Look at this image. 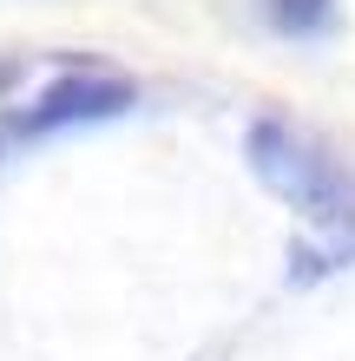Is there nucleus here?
<instances>
[{"mask_svg": "<svg viewBox=\"0 0 355 361\" xmlns=\"http://www.w3.org/2000/svg\"><path fill=\"white\" fill-rule=\"evenodd\" d=\"M329 13H336V0H270V20L283 33H316L329 27Z\"/></svg>", "mask_w": 355, "mask_h": 361, "instance_id": "nucleus-3", "label": "nucleus"}, {"mask_svg": "<svg viewBox=\"0 0 355 361\" xmlns=\"http://www.w3.org/2000/svg\"><path fill=\"white\" fill-rule=\"evenodd\" d=\"M243 152H250V171L263 178V190L283 197L303 217V230L316 237V263H303V276L309 269L329 276V269L355 263V171L349 164L289 118H257Z\"/></svg>", "mask_w": 355, "mask_h": 361, "instance_id": "nucleus-1", "label": "nucleus"}, {"mask_svg": "<svg viewBox=\"0 0 355 361\" xmlns=\"http://www.w3.org/2000/svg\"><path fill=\"white\" fill-rule=\"evenodd\" d=\"M132 99H138L132 79H119V73H66V79H53L27 112H7V118H0V145H7V138H40V132H66V125L119 118Z\"/></svg>", "mask_w": 355, "mask_h": 361, "instance_id": "nucleus-2", "label": "nucleus"}]
</instances>
